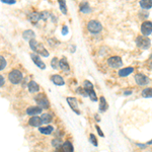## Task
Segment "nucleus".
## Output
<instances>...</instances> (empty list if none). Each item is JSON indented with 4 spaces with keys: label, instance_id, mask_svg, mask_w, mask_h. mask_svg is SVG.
I'll use <instances>...</instances> for the list:
<instances>
[{
    "label": "nucleus",
    "instance_id": "nucleus-1",
    "mask_svg": "<svg viewBox=\"0 0 152 152\" xmlns=\"http://www.w3.org/2000/svg\"><path fill=\"white\" fill-rule=\"evenodd\" d=\"M30 47L33 51L35 52L37 54H39V55H41L43 57H48L49 56V52L45 49V47L43 46L42 44H40L39 42L35 41V39L30 40Z\"/></svg>",
    "mask_w": 152,
    "mask_h": 152
},
{
    "label": "nucleus",
    "instance_id": "nucleus-2",
    "mask_svg": "<svg viewBox=\"0 0 152 152\" xmlns=\"http://www.w3.org/2000/svg\"><path fill=\"white\" fill-rule=\"evenodd\" d=\"M136 45H137V47H139L140 49L147 50V49L149 48V47L151 46V41H150V39H149L148 37L142 35H139V37H137Z\"/></svg>",
    "mask_w": 152,
    "mask_h": 152
},
{
    "label": "nucleus",
    "instance_id": "nucleus-3",
    "mask_svg": "<svg viewBox=\"0 0 152 152\" xmlns=\"http://www.w3.org/2000/svg\"><path fill=\"white\" fill-rule=\"evenodd\" d=\"M87 30H89L91 34H99L103 30V25L99 22L98 20H90L87 23Z\"/></svg>",
    "mask_w": 152,
    "mask_h": 152
},
{
    "label": "nucleus",
    "instance_id": "nucleus-4",
    "mask_svg": "<svg viewBox=\"0 0 152 152\" xmlns=\"http://www.w3.org/2000/svg\"><path fill=\"white\" fill-rule=\"evenodd\" d=\"M108 65L110 67L114 68V69H119L123 66V61H122V58L119 56H113V57H110L108 59Z\"/></svg>",
    "mask_w": 152,
    "mask_h": 152
},
{
    "label": "nucleus",
    "instance_id": "nucleus-5",
    "mask_svg": "<svg viewBox=\"0 0 152 152\" xmlns=\"http://www.w3.org/2000/svg\"><path fill=\"white\" fill-rule=\"evenodd\" d=\"M8 78L11 83L17 84V83H20L21 80H22V73L17 69H13L12 71H10V73H9Z\"/></svg>",
    "mask_w": 152,
    "mask_h": 152
},
{
    "label": "nucleus",
    "instance_id": "nucleus-6",
    "mask_svg": "<svg viewBox=\"0 0 152 152\" xmlns=\"http://www.w3.org/2000/svg\"><path fill=\"white\" fill-rule=\"evenodd\" d=\"M135 81H136L137 84L139 86H145V85H148L150 80L147 77L145 74H142V73H138V74L135 75Z\"/></svg>",
    "mask_w": 152,
    "mask_h": 152
},
{
    "label": "nucleus",
    "instance_id": "nucleus-7",
    "mask_svg": "<svg viewBox=\"0 0 152 152\" xmlns=\"http://www.w3.org/2000/svg\"><path fill=\"white\" fill-rule=\"evenodd\" d=\"M35 101H37L38 106L42 109H48L50 106L48 98H47L44 94H39V96L35 97Z\"/></svg>",
    "mask_w": 152,
    "mask_h": 152
},
{
    "label": "nucleus",
    "instance_id": "nucleus-8",
    "mask_svg": "<svg viewBox=\"0 0 152 152\" xmlns=\"http://www.w3.org/2000/svg\"><path fill=\"white\" fill-rule=\"evenodd\" d=\"M141 34L143 35H149L152 34V22L151 21H144L141 25Z\"/></svg>",
    "mask_w": 152,
    "mask_h": 152
},
{
    "label": "nucleus",
    "instance_id": "nucleus-9",
    "mask_svg": "<svg viewBox=\"0 0 152 152\" xmlns=\"http://www.w3.org/2000/svg\"><path fill=\"white\" fill-rule=\"evenodd\" d=\"M67 103L71 108V110L74 111L76 115H80L79 106H78V101L75 97H67Z\"/></svg>",
    "mask_w": 152,
    "mask_h": 152
},
{
    "label": "nucleus",
    "instance_id": "nucleus-10",
    "mask_svg": "<svg viewBox=\"0 0 152 152\" xmlns=\"http://www.w3.org/2000/svg\"><path fill=\"white\" fill-rule=\"evenodd\" d=\"M30 57H32V59H33V61H34V63L39 68H41V69H45V68H46V65H45V63L41 60V58H40L39 54L33 53L32 55H30Z\"/></svg>",
    "mask_w": 152,
    "mask_h": 152
},
{
    "label": "nucleus",
    "instance_id": "nucleus-11",
    "mask_svg": "<svg viewBox=\"0 0 152 152\" xmlns=\"http://www.w3.org/2000/svg\"><path fill=\"white\" fill-rule=\"evenodd\" d=\"M51 80H52V82H53L54 84H55V85H58V86H62V85L65 84V81H64L63 77H62V76H60L59 74L52 75Z\"/></svg>",
    "mask_w": 152,
    "mask_h": 152
},
{
    "label": "nucleus",
    "instance_id": "nucleus-12",
    "mask_svg": "<svg viewBox=\"0 0 152 152\" xmlns=\"http://www.w3.org/2000/svg\"><path fill=\"white\" fill-rule=\"evenodd\" d=\"M133 71H134V68L133 67H126V68H122V69L119 70L118 74L120 77H127V76H129L131 73H133Z\"/></svg>",
    "mask_w": 152,
    "mask_h": 152
},
{
    "label": "nucleus",
    "instance_id": "nucleus-13",
    "mask_svg": "<svg viewBox=\"0 0 152 152\" xmlns=\"http://www.w3.org/2000/svg\"><path fill=\"white\" fill-rule=\"evenodd\" d=\"M98 109H99V111H101V113H104V111H108V109H109V104H108V103H106V98H104V96L99 97Z\"/></svg>",
    "mask_w": 152,
    "mask_h": 152
},
{
    "label": "nucleus",
    "instance_id": "nucleus-14",
    "mask_svg": "<svg viewBox=\"0 0 152 152\" xmlns=\"http://www.w3.org/2000/svg\"><path fill=\"white\" fill-rule=\"evenodd\" d=\"M43 111L42 108H40L39 106H30V108H28L27 110V114L30 116H37L39 115V114H41Z\"/></svg>",
    "mask_w": 152,
    "mask_h": 152
},
{
    "label": "nucleus",
    "instance_id": "nucleus-15",
    "mask_svg": "<svg viewBox=\"0 0 152 152\" xmlns=\"http://www.w3.org/2000/svg\"><path fill=\"white\" fill-rule=\"evenodd\" d=\"M59 68L63 71H69L70 70V65H69V63H68L67 59H66L65 57H63V58L59 61Z\"/></svg>",
    "mask_w": 152,
    "mask_h": 152
},
{
    "label": "nucleus",
    "instance_id": "nucleus-16",
    "mask_svg": "<svg viewBox=\"0 0 152 152\" xmlns=\"http://www.w3.org/2000/svg\"><path fill=\"white\" fill-rule=\"evenodd\" d=\"M28 124L30 126H33V127H40L43 123H42V119L40 117H33L30 119V121H28Z\"/></svg>",
    "mask_w": 152,
    "mask_h": 152
},
{
    "label": "nucleus",
    "instance_id": "nucleus-17",
    "mask_svg": "<svg viewBox=\"0 0 152 152\" xmlns=\"http://www.w3.org/2000/svg\"><path fill=\"white\" fill-rule=\"evenodd\" d=\"M22 37L25 40H28V41H30V40H34L35 35V33L33 32V30H25V32L22 33Z\"/></svg>",
    "mask_w": 152,
    "mask_h": 152
},
{
    "label": "nucleus",
    "instance_id": "nucleus-18",
    "mask_svg": "<svg viewBox=\"0 0 152 152\" xmlns=\"http://www.w3.org/2000/svg\"><path fill=\"white\" fill-rule=\"evenodd\" d=\"M39 130H40V132H41L42 134L50 135V134H52V133H53L54 128L52 127V126H47V127H40Z\"/></svg>",
    "mask_w": 152,
    "mask_h": 152
},
{
    "label": "nucleus",
    "instance_id": "nucleus-19",
    "mask_svg": "<svg viewBox=\"0 0 152 152\" xmlns=\"http://www.w3.org/2000/svg\"><path fill=\"white\" fill-rule=\"evenodd\" d=\"M28 90L30 92H38L40 90V86L35 81H30L28 82Z\"/></svg>",
    "mask_w": 152,
    "mask_h": 152
},
{
    "label": "nucleus",
    "instance_id": "nucleus-20",
    "mask_svg": "<svg viewBox=\"0 0 152 152\" xmlns=\"http://www.w3.org/2000/svg\"><path fill=\"white\" fill-rule=\"evenodd\" d=\"M79 9H80V11H81L82 13H89V12H91V8H90L88 2H83V3H81V5H80Z\"/></svg>",
    "mask_w": 152,
    "mask_h": 152
},
{
    "label": "nucleus",
    "instance_id": "nucleus-21",
    "mask_svg": "<svg viewBox=\"0 0 152 152\" xmlns=\"http://www.w3.org/2000/svg\"><path fill=\"white\" fill-rule=\"evenodd\" d=\"M62 147L65 152H74V148H73V145L70 141H65L63 143Z\"/></svg>",
    "mask_w": 152,
    "mask_h": 152
},
{
    "label": "nucleus",
    "instance_id": "nucleus-22",
    "mask_svg": "<svg viewBox=\"0 0 152 152\" xmlns=\"http://www.w3.org/2000/svg\"><path fill=\"white\" fill-rule=\"evenodd\" d=\"M140 6L143 9H150L152 7V0H140Z\"/></svg>",
    "mask_w": 152,
    "mask_h": 152
},
{
    "label": "nucleus",
    "instance_id": "nucleus-23",
    "mask_svg": "<svg viewBox=\"0 0 152 152\" xmlns=\"http://www.w3.org/2000/svg\"><path fill=\"white\" fill-rule=\"evenodd\" d=\"M40 20H42V18H41V13H39V12H33V13H30V20L32 21L33 23H37Z\"/></svg>",
    "mask_w": 152,
    "mask_h": 152
},
{
    "label": "nucleus",
    "instance_id": "nucleus-24",
    "mask_svg": "<svg viewBox=\"0 0 152 152\" xmlns=\"http://www.w3.org/2000/svg\"><path fill=\"white\" fill-rule=\"evenodd\" d=\"M85 90H86V89H85ZM86 92H87V96H88V97L90 98V101H97L96 92V90H94V88L86 90Z\"/></svg>",
    "mask_w": 152,
    "mask_h": 152
},
{
    "label": "nucleus",
    "instance_id": "nucleus-25",
    "mask_svg": "<svg viewBox=\"0 0 152 152\" xmlns=\"http://www.w3.org/2000/svg\"><path fill=\"white\" fill-rule=\"evenodd\" d=\"M41 119H42L43 124H49V123L52 121L53 117H52V115H50V114H43Z\"/></svg>",
    "mask_w": 152,
    "mask_h": 152
},
{
    "label": "nucleus",
    "instance_id": "nucleus-26",
    "mask_svg": "<svg viewBox=\"0 0 152 152\" xmlns=\"http://www.w3.org/2000/svg\"><path fill=\"white\" fill-rule=\"evenodd\" d=\"M142 96L146 97V98H151L152 97V88L151 87H147V88L142 90Z\"/></svg>",
    "mask_w": 152,
    "mask_h": 152
},
{
    "label": "nucleus",
    "instance_id": "nucleus-27",
    "mask_svg": "<svg viewBox=\"0 0 152 152\" xmlns=\"http://www.w3.org/2000/svg\"><path fill=\"white\" fill-rule=\"evenodd\" d=\"M60 10L62 11L63 14H67V6H66V0H58Z\"/></svg>",
    "mask_w": 152,
    "mask_h": 152
},
{
    "label": "nucleus",
    "instance_id": "nucleus-28",
    "mask_svg": "<svg viewBox=\"0 0 152 152\" xmlns=\"http://www.w3.org/2000/svg\"><path fill=\"white\" fill-rule=\"evenodd\" d=\"M89 141H90V143H91L93 146H96V147L98 146V142H97V138L96 137V135H94V134H90V135H89Z\"/></svg>",
    "mask_w": 152,
    "mask_h": 152
},
{
    "label": "nucleus",
    "instance_id": "nucleus-29",
    "mask_svg": "<svg viewBox=\"0 0 152 152\" xmlns=\"http://www.w3.org/2000/svg\"><path fill=\"white\" fill-rule=\"evenodd\" d=\"M59 61H60V60H58V58H56V57L52 59L51 66H52V68H53V69H59Z\"/></svg>",
    "mask_w": 152,
    "mask_h": 152
},
{
    "label": "nucleus",
    "instance_id": "nucleus-30",
    "mask_svg": "<svg viewBox=\"0 0 152 152\" xmlns=\"http://www.w3.org/2000/svg\"><path fill=\"white\" fill-rule=\"evenodd\" d=\"M83 87H84L86 90L88 89H93V84H92L91 82L89 81V80H85L84 82H83Z\"/></svg>",
    "mask_w": 152,
    "mask_h": 152
},
{
    "label": "nucleus",
    "instance_id": "nucleus-31",
    "mask_svg": "<svg viewBox=\"0 0 152 152\" xmlns=\"http://www.w3.org/2000/svg\"><path fill=\"white\" fill-rule=\"evenodd\" d=\"M76 92H77L78 94H80V96H87V92H86V90H85L84 87H79V88H77L76 89Z\"/></svg>",
    "mask_w": 152,
    "mask_h": 152
},
{
    "label": "nucleus",
    "instance_id": "nucleus-32",
    "mask_svg": "<svg viewBox=\"0 0 152 152\" xmlns=\"http://www.w3.org/2000/svg\"><path fill=\"white\" fill-rule=\"evenodd\" d=\"M6 66V60L4 57L0 56V70H3Z\"/></svg>",
    "mask_w": 152,
    "mask_h": 152
},
{
    "label": "nucleus",
    "instance_id": "nucleus-33",
    "mask_svg": "<svg viewBox=\"0 0 152 152\" xmlns=\"http://www.w3.org/2000/svg\"><path fill=\"white\" fill-rule=\"evenodd\" d=\"M49 17V12H47V11H43L41 12V18L43 20H47Z\"/></svg>",
    "mask_w": 152,
    "mask_h": 152
},
{
    "label": "nucleus",
    "instance_id": "nucleus-34",
    "mask_svg": "<svg viewBox=\"0 0 152 152\" xmlns=\"http://www.w3.org/2000/svg\"><path fill=\"white\" fill-rule=\"evenodd\" d=\"M96 131H97V133H98L99 136H101V137H104V134L103 130L101 129V127H99L98 125H96Z\"/></svg>",
    "mask_w": 152,
    "mask_h": 152
},
{
    "label": "nucleus",
    "instance_id": "nucleus-35",
    "mask_svg": "<svg viewBox=\"0 0 152 152\" xmlns=\"http://www.w3.org/2000/svg\"><path fill=\"white\" fill-rule=\"evenodd\" d=\"M52 144H53V146H55L56 148H57V147H59V146H62V145H61V141H60V140H58V139H54L53 142H52Z\"/></svg>",
    "mask_w": 152,
    "mask_h": 152
},
{
    "label": "nucleus",
    "instance_id": "nucleus-36",
    "mask_svg": "<svg viewBox=\"0 0 152 152\" xmlns=\"http://www.w3.org/2000/svg\"><path fill=\"white\" fill-rule=\"evenodd\" d=\"M67 34H68V27H67V25H64L63 28H62V35H66Z\"/></svg>",
    "mask_w": 152,
    "mask_h": 152
},
{
    "label": "nucleus",
    "instance_id": "nucleus-37",
    "mask_svg": "<svg viewBox=\"0 0 152 152\" xmlns=\"http://www.w3.org/2000/svg\"><path fill=\"white\" fill-rule=\"evenodd\" d=\"M3 3H6V4H13L15 3V0H1Z\"/></svg>",
    "mask_w": 152,
    "mask_h": 152
},
{
    "label": "nucleus",
    "instance_id": "nucleus-38",
    "mask_svg": "<svg viewBox=\"0 0 152 152\" xmlns=\"http://www.w3.org/2000/svg\"><path fill=\"white\" fill-rule=\"evenodd\" d=\"M55 152H65V151H64V149H63L62 146H59V147H57V148L55 149Z\"/></svg>",
    "mask_w": 152,
    "mask_h": 152
},
{
    "label": "nucleus",
    "instance_id": "nucleus-39",
    "mask_svg": "<svg viewBox=\"0 0 152 152\" xmlns=\"http://www.w3.org/2000/svg\"><path fill=\"white\" fill-rule=\"evenodd\" d=\"M3 84H4V78L2 75H0V87L3 86Z\"/></svg>",
    "mask_w": 152,
    "mask_h": 152
},
{
    "label": "nucleus",
    "instance_id": "nucleus-40",
    "mask_svg": "<svg viewBox=\"0 0 152 152\" xmlns=\"http://www.w3.org/2000/svg\"><path fill=\"white\" fill-rule=\"evenodd\" d=\"M132 94V90H126L124 92V96H131Z\"/></svg>",
    "mask_w": 152,
    "mask_h": 152
},
{
    "label": "nucleus",
    "instance_id": "nucleus-41",
    "mask_svg": "<svg viewBox=\"0 0 152 152\" xmlns=\"http://www.w3.org/2000/svg\"><path fill=\"white\" fill-rule=\"evenodd\" d=\"M94 119L96 120V122H101V118H99V116H98V115H96V116H94Z\"/></svg>",
    "mask_w": 152,
    "mask_h": 152
},
{
    "label": "nucleus",
    "instance_id": "nucleus-42",
    "mask_svg": "<svg viewBox=\"0 0 152 152\" xmlns=\"http://www.w3.org/2000/svg\"><path fill=\"white\" fill-rule=\"evenodd\" d=\"M150 69H151V70H152V62H151V63H150Z\"/></svg>",
    "mask_w": 152,
    "mask_h": 152
}]
</instances>
